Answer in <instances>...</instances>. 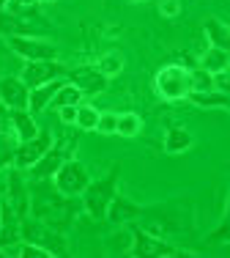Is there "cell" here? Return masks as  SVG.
Instances as JSON below:
<instances>
[{"instance_id": "6da1fadb", "label": "cell", "mask_w": 230, "mask_h": 258, "mask_svg": "<svg viewBox=\"0 0 230 258\" xmlns=\"http://www.w3.org/2000/svg\"><path fill=\"white\" fill-rule=\"evenodd\" d=\"M115 176H118V168H112L110 173L101 181H90L82 192V206L93 220H104L107 209H110V201L115 198Z\"/></svg>"}, {"instance_id": "7a4b0ae2", "label": "cell", "mask_w": 230, "mask_h": 258, "mask_svg": "<svg viewBox=\"0 0 230 258\" xmlns=\"http://www.w3.org/2000/svg\"><path fill=\"white\" fill-rule=\"evenodd\" d=\"M156 91H159V96H165V99H184V96L192 94V77H189V69H184V66H165V69H159V75H156Z\"/></svg>"}, {"instance_id": "3957f363", "label": "cell", "mask_w": 230, "mask_h": 258, "mask_svg": "<svg viewBox=\"0 0 230 258\" xmlns=\"http://www.w3.org/2000/svg\"><path fill=\"white\" fill-rule=\"evenodd\" d=\"M55 189L60 195H69V198H74V195H82L85 192V187L90 184V176H88V168L82 162H77L74 157L66 159L63 165H60V170L55 176Z\"/></svg>"}, {"instance_id": "277c9868", "label": "cell", "mask_w": 230, "mask_h": 258, "mask_svg": "<svg viewBox=\"0 0 230 258\" xmlns=\"http://www.w3.org/2000/svg\"><path fill=\"white\" fill-rule=\"evenodd\" d=\"M9 47L25 60H58V47L36 36H11Z\"/></svg>"}, {"instance_id": "5b68a950", "label": "cell", "mask_w": 230, "mask_h": 258, "mask_svg": "<svg viewBox=\"0 0 230 258\" xmlns=\"http://www.w3.org/2000/svg\"><path fill=\"white\" fill-rule=\"evenodd\" d=\"M71 151H74V140H66V143H52L50 151H47V154L41 157L33 168H30L33 179L44 181V179H50V176H55L58 170H60V165H63L66 159H71Z\"/></svg>"}, {"instance_id": "8992f818", "label": "cell", "mask_w": 230, "mask_h": 258, "mask_svg": "<svg viewBox=\"0 0 230 258\" xmlns=\"http://www.w3.org/2000/svg\"><path fill=\"white\" fill-rule=\"evenodd\" d=\"M55 143V138H52L47 129H41L39 135H36L33 140H25V143H20V149L14 151V165L17 168H33L36 162H39L41 157L50 151V146Z\"/></svg>"}, {"instance_id": "52a82bcc", "label": "cell", "mask_w": 230, "mask_h": 258, "mask_svg": "<svg viewBox=\"0 0 230 258\" xmlns=\"http://www.w3.org/2000/svg\"><path fill=\"white\" fill-rule=\"evenodd\" d=\"M129 255L143 258V255H192V253L173 247V244L162 242V239L151 236V233H145V231H135V242H132Z\"/></svg>"}, {"instance_id": "ba28073f", "label": "cell", "mask_w": 230, "mask_h": 258, "mask_svg": "<svg viewBox=\"0 0 230 258\" xmlns=\"http://www.w3.org/2000/svg\"><path fill=\"white\" fill-rule=\"evenodd\" d=\"M63 72L66 69L58 60H28L25 69H22V83L28 88H39V85L50 83V80H58Z\"/></svg>"}, {"instance_id": "9c48e42d", "label": "cell", "mask_w": 230, "mask_h": 258, "mask_svg": "<svg viewBox=\"0 0 230 258\" xmlns=\"http://www.w3.org/2000/svg\"><path fill=\"white\" fill-rule=\"evenodd\" d=\"M30 88L22 83V77H3L0 80V102L9 110H28Z\"/></svg>"}, {"instance_id": "30bf717a", "label": "cell", "mask_w": 230, "mask_h": 258, "mask_svg": "<svg viewBox=\"0 0 230 258\" xmlns=\"http://www.w3.org/2000/svg\"><path fill=\"white\" fill-rule=\"evenodd\" d=\"M6 181H9V206L14 209V214L20 220H25L30 212V195H28L25 179L20 176V170H11Z\"/></svg>"}, {"instance_id": "8fae6325", "label": "cell", "mask_w": 230, "mask_h": 258, "mask_svg": "<svg viewBox=\"0 0 230 258\" xmlns=\"http://www.w3.org/2000/svg\"><path fill=\"white\" fill-rule=\"evenodd\" d=\"M66 80H50V83L39 85V88H30V99H28V110L30 113H41V110H47L52 104V99H55V94L60 88H63Z\"/></svg>"}, {"instance_id": "7c38bea8", "label": "cell", "mask_w": 230, "mask_h": 258, "mask_svg": "<svg viewBox=\"0 0 230 258\" xmlns=\"http://www.w3.org/2000/svg\"><path fill=\"white\" fill-rule=\"evenodd\" d=\"M69 77L82 94H99V91L107 88V77L99 69H74L69 72Z\"/></svg>"}, {"instance_id": "4fadbf2b", "label": "cell", "mask_w": 230, "mask_h": 258, "mask_svg": "<svg viewBox=\"0 0 230 258\" xmlns=\"http://www.w3.org/2000/svg\"><path fill=\"white\" fill-rule=\"evenodd\" d=\"M140 217V206L132 204L129 198H121V195H115L110 201V209H107V220L115 225H124L129 223V220H137Z\"/></svg>"}, {"instance_id": "5bb4252c", "label": "cell", "mask_w": 230, "mask_h": 258, "mask_svg": "<svg viewBox=\"0 0 230 258\" xmlns=\"http://www.w3.org/2000/svg\"><path fill=\"white\" fill-rule=\"evenodd\" d=\"M11 126H14V135H17V140H20V143L33 140L36 135L41 132V129L36 126L30 110H11Z\"/></svg>"}, {"instance_id": "9a60e30c", "label": "cell", "mask_w": 230, "mask_h": 258, "mask_svg": "<svg viewBox=\"0 0 230 258\" xmlns=\"http://www.w3.org/2000/svg\"><path fill=\"white\" fill-rule=\"evenodd\" d=\"M192 143H195V138H192L189 129H184V126H173V129H167V135H165V151L167 154H181V151L192 149Z\"/></svg>"}, {"instance_id": "2e32d148", "label": "cell", "mask_w": 230, "mask_h": 258, "mask_svg": "<svg viewBox=\"0 0 230 258\" xmlns=\"http://www.w3.org/2000/svg\"><path fill=\"white\" fill-rule=\"evenodd\" d=\"M227 66H230V52L222 50V47H214V44H211L208 50L200 55V69L211 72V75H216V72L227 69Z\"/></svg>"}, {"instance_id": "e0dca14e", "label": "cell", "mask_w": 230, "mask_h": 258, "mask_svg": "<svg viewBox=\"0 0 230 258\" xmlns=\"http://www.w3.org/2000/svg\"><path fill=\"white\" fill-rule=\"evenodd\" d=\"M205 33H208V39H211L214 47H222V50L230 52V28L225 25V22L214 20V17L205 20Z\"/></svg>"}, {"instance_id": "ac0fdd59", "label": "cell", "mask_w": 230, "mask_h": 258, "mask_svg": "<svg viewBox=\"0 0 230 258\" xmlns=\"http://www.w3.org/2000/svg\"><path fill=\"white\" fill-rule=\"evenodd\" d=\"M96 69L101 72L107 80L115 77V75H121V69H124V55H121L118 50H110V52H104L99 60H96Z\"/></svg>"}, {"instance_id": "d6986e66", "label": "cell", "mask_w": 230, "mask_h": 258, "mask_svg": "<svg viewBox=\"0 0 230 258\" xmlns=\"http://www.w3.org/2000/svg\"><path fill=\"white\" fill-rule=\"evenodd\" d=\"M82 102V91L77 88L74 83H63V88L55 94V99H52V107L55 110H60V107H71V104H80Z\"/></svg>"}, {"instance_id": "ffe728a7", "label": "cell", "mask_w": 230, "mask_h": 258, "mask_svg": "<svg viewBox=\"0 0 230 258\" xmlns=\"http://www.w3.org/2000/svg\"><path fill=\"white\" fill-rule=\"evenodd\" d=\"M99 110L90 107V104H77V126L85 129V132H93L96 124H99Z\"/></svg>"}, {"instance_id": "44dd1931", "label": "cell", "mask_w": 230, "mask_h": 258, "mask_svg": "<svg viewBox=\"0 0 230 258\" xmlns=\"http://www.w3.org/2000/svg\"><path fill=\"white\" fill-rule=\"evenodd\" d=\"M140 126H143V121H140V115H137V113H124V115H118V132H115V135L135 138V135L140 132Z\"/></svg>"}, {"instance_id": "7402d4cb", "label": "cell", "mask_w": 230, "mask_h": 258, "mask_svg": "<svg viewBox=\"0 0 230 258\" xmlns=\"http://www.w3.org/2000/svg\"><path fill=\"white\" fill-rule=\"evenodd\" d=\"M189 99L195 104H203V107H214V104H227V94H219V91H192Z\"/></svg>"}, {"instance_id": "603a6c76", "label": "cell", "mask_w": 230, "mask_h": 258, "mask_svg": "<svg viewBox=\"0 0 230 258\" xmlns=\"http://www.w3.org/2000/svg\"><path fill=\"white\" fill-rule=\"evenodd\" d=\"M132 242H135V233H129V231H118L115 236L110 239V244H107V250L115 255H121V253H129L132 250Z\"/></svg>"}, {"instance_id": "cb8c5ba5", "label": "cell", "mask_w": 230, "mask_h": 258, "mask_svg": "<svg viewBox=\"0 0 230 258\" xmlns=\"http://www.w3.org/2000/svg\"><path fill=\"white\" fill-rule=\"evenodd\" d=\"M192 77V91H214V75L205 69H195L189 72Z\"/></svg>"}, {"instance_id": "d4e9b609", "label": "cell", "mask_w": 230, "mask_h": 258, "mask_svg": "<svg viewBox=\"0 0 230 258\" xmlns=\"http://www.w3.org/2000/svg\"><path fill=\"white\" fill-rule=\"evenodd\" d=\"M96 132L115 135V132H118V115H115V113H101L99 115V124H96Z\"/></svg>"}, {"instance_id": "484cf974", "label": "cell", "mask_w": 230, "mask_h": 258, "mask_svg": "<svg viewBox=\"0 0 230 258\" xmlns=\"http://www.w3.org/2000/svg\"><path fill=\"white\" fill-rule=\"evenodd\" d=\"M214 91H219V94H227V96H230V66L214 75Z\"/></svg>"}, {"instance_id": "4316f807", "label": "cell", "mask_w": 230, "mask_h": 258, "mask_svg": "<svg viewBox=\"0 0 230 258\" xmlns=\"http://www.w3.org/2000/svg\"><path fill=\"white\" fill-rule=\"evenodd\" d=\"M159 14L167 17V20H170V17H178L181 14V3L178 0H159Z\"/></svg>"}, {"instance_id": "83f0119b", "label": "cell", "mask_w": 230, "mask_h": 258, "mask_svg": "<svg viewBox=\"0 0 230 258\" xmlns=\"http://www.w3.org/2000/svg\"><path fill=\"white\" fill-rule=\"evenodd\" d=\"M58 115H60L63 124H77V104H71V107H60Z\"/></svg>"}, {"instance_id": "f1b7e54d", "label": "cell", "mask_w": 230, "mask_h": 258, "mask_svg": "<svg viewBox=\"0 0 230 258\" xmlns=\"http://www.w3.org/2000/svg\"><path fill=\"white\" fill-rule=\"evenodd\" d=\"M227 239H230V220H225V225H222L219 231H214V233H211V236H208V242H227Z\"/></svg>"}, {"instance_id": "f546056e", "label": "cell", "mask_w": 230, "mask_h": 258, "mask_svg": "<svg viewBox=\"0 0 230 258\" xmlns=\"http://www.w3.org/2000/svg\"><path fill=\"white\" fill-rule=\"evenodd\" d=\"M33 3H39V0H9V6H6V9L20 11V9H28V6H33Z\"/></svg>"}, {"instance_id": "4dcf8cb0", "label": "cell", "mask_w": 230, "mask_h": 258, "mask_svg": "<svg viewBox=\"0 0 230 258\" xmlns=\"http://www.w3.org/2000/svg\"><path fill=\"white\" fill-rule=\"evenodd\" d=\"M225 220H230V195H227V206H225Z\"/></svg>"}, {"instance_id": "1f68e13d", "label": "cell", "mask_w": 230, "mask_h": 258, "mask_svg": "<svg viewBox=\"0 0 230 258\" xmlns=\"http://www.w3.org/2000/svg\"><path fill=\"white\" fill-rule=\"evenodd\" d=\"M6 6H9V0H0V11H3V9H6Z\"/></svg>"}, {"instance_id": "d6a6232c", "label": "cell", "mask_w": 230, "mask_h": 258, "mask_svg": "<svg viewBox=\"0 0 230 258\" xmlns=\"http://www.w3.org/2000/svg\"><path fill=\"white\" fill-rule=\"evenodd\" d=\"M0 231H3V209H0Z\"/></svg>"}, {"instance_id": "836d02e7", "label": "cell", "mask_w": 230, "mask_h": 258, "mask_svg": "<svg viewBox=\"0 0 230 258\" xmlns=\"http://www.w3.org/2000/svg\"><path fill=\"white\" fill-rule=\"evenodd\" d=\"M44 3H52V0H44Z\"/></svg>"}, {"instance_id": "e575fe53", "label": "cell", "mask_w": 230, "mask_h": 258, "mask_svg": "<svg viewBox=\"0 0 230 258\" xmlns=\"http://www.w3.org/2000/svg\"><path fill=\"white\" fill-rule=\"evenodd\" d=\"M135 3H143V0H135Z\"/></svg>"}]
</instances>
